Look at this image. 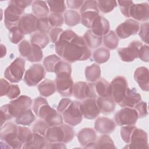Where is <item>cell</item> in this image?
Wrapping results in <instances>:
<instances>
[{"label":"cell","instance_id":"obj_62","mask_svg":"<svg viewBox=\"0 0 149 149\" xmlns=\"http://www.w3.org/2000/svg\"><path fill=\"white\" fill-rule=\"evenodd\" d=\"M10 84L5 79H1V97L6 95Z\"/></svg>","mask_w":149,"mask_h":149},{"label":"cell","instance_id":"obj_15","mask_svg":"<svg viewBox=\"0 0 149 149\" xmlns=\"http://www.w3.org/2000/svg\"><path fill=\"white\" fill-rule=\"evenodd\" d=\"M80 109L83 116L87 119H93L100 113L96 98H86L80 104Z\"/></svg>","mask_w":149,"mask_h":149},{"label":"cell","instance_id":"obj_60","mask_svg":"<svg viewBox=\"0 0 149 149\" xmlns=\"http://www.w3.org/2000/svg\"><path fill=\"white\" fill-rule=\"evenodd\" d=\"M98 97L95 88V83H87L86 91V98H97Z\"/></svg>","mask_w":149,"mask_h":149},{"label":"cell","instance_id":"obj_27","mask_svg":"<svg viewBox=\"0 0 149 149\" xmlns=\"http://www.w3.org/2000/svg\"><path fill=\"white\" fill-rule=\"evenodd\" d=\"M47 141L45 136L33 132L30 139L24 144L23 148H45Z\"/></svg>","mask_w":149,"mask_h":149},{"label":"cell","instance_id":"obj_8","mask_svg":"<svg viewBox=\"0 0 149 149\" xmlns=\"http://www.w3.org/2000/svg\"><path fill=\"white\" fill-rule=\"evenodd\" d=\"M127 87L126 79L122 76H116L110 83V97L118 104L122 100Z\"/></svg>","mask_w":149,"mask_h":149},{"label":"cell","instance_id":"obj_1","mask_svg":"<svg viewBox=\"0 0 149 149\" xmlns=\"http://www.w3.org/2000/svg\"><path fill=\"white\" fill-rule=\"evenodd\" d=\"M91 52L83 37L77 35L65 47L61 57L69 63L86 61L91 56Z\"/></svg>","mask_w":149,"mask_h":149},{"label":"cell","instance_id":"obj_43","mask_svg":"<svg viewBox=\"0 0 149 149\" xmlns=\"http://www.w3.org/2000/svg\"><path fill=\"white\" fill-rule=\"evenodd\" d=\"M43 58V52L39 47L31 44V49L29 56L26 58L30 62H40Z\"/></svg>","mask_w":149,"mask_h":149},{"label":"cell","instance_id":"obj_4","mask_svg":"<svg viewBox=\"0 0 149 149\" xmlns=\"http://www.w3.org/2000/svg\"><path fill=\"white\" fill-rule=\"evenodd\" d=\"M99 15V9L96 1H84L80 9L81 22L87 28L91 29L94 20Z\"/></svg>","mask_w":149,"mask_h":149},{"label":"cell","instance_id":"obj_42","mask_svg":"<svg viewBox=\"0 0 149 149\" xmlns=\"http://www.w3.org/2000/svg\"><path fill=\"white\" fill-rule=\"evenodd\" d=\"M97 6L98 9L104 13H109L113 10L117 6V1L113 0L98 1Z\"/></svg>","mask_w":149,"mask_h":149},{"label":"cell","instance_id":"obj_41","mask_svg":"<svg viewBox=\"0 0 149 149\" xmlns=\"http://www.w3.org/2000/svg\"><path fill=\"white\" fill-rule=\"evenodd\" d=\"M32 134V132L28 127L17 126V138L22 144H24L30 139Z\"/></svg>","mask_w":149,"mask_h":149},{"label":"cell","instance_id":"obj_13","mask_svg":"<svg viewBox=\"0 0 149 149\" xmlns=\"http://www.w3.org/2000/svg\"><path fill=\"white\" fill-rule=\"evenodd\" d=\"M143 45L141 42L138 40L132 41L127 47L120 48L118 49V54L123 62H133L138 58L140 48Z\"/></svg>","mask_w":149,"mask_h":149},{"label":"cell","instance_id":"obj_35","mask_svg":"<svg viewBox=\"0 0 149 149\" xmlns=\"http://www.w3.org/2000/svg\"><path fill=\"white\" fill-rule=\"evenodd\" d=\"M92 148H116V147L112 139L105 134L96 140Z\"/></svg>","mask_w":149,"mask_h":149},{"label":"cell","instance_id":"obj_59","mask_svg":"<svg viewBox=\"0 0 149 149\" xmlns=\"http://www.w3.org/2000/svg\"><path fill=\"white\" fill-rule=\"evenodd\" d=\"M72 102V101L69 98H64L61 99L58 105L57 111L60 113H63L69 107Z\"/></svg>","mask_w":149,"mask_h":149},{"label":"cell","instance_id":"obj_16","mask_svg":"<svg viewBox=\"0 0 149 149\" xmlns=\"http://www.w3.org/2000/svg\"><path fill=\"white\" fill-rule=\"evenodd\" d=\"M129 148H148L147 133L143 129L136 128L133 132L130 141L126 147Z\"/></svg>","mask_w":149,"mask_h":149},{"label":"cell","instance_id":"obj_38","mask_svg":"<svg viewBox=\"0 0 149 149\" xmlns=\"http://www.w3.org/2000/svg\"><path fill=\"white\" fill-rule=\"evenodd\" d=\"M103 42L107 48L109 49H114L118 45L119 38L113 31H109L104 36Z\"/></svg>","mask_w":149,"mask_h":149},{"label":"cell","instance_id":"obj_30","mask_svg":"<svg viewBox=\"0 0 149 149\" xmlns=\"http://www.w3.org/2000/svg\"><path fill=\"white\" fill-rule=\"evenodd\" d=\"M95 91L100 97H110V83L105 79H99L95 83Z\"/></svg>","mask_w":149,"mask_h":149},{"label":"cell","instance_id":"obj_46","mask_svg":"<svg viewBox=\"0 0 149 149\" xmlns=\"http://www.w3.org/2000/svg\"><path fill=\"white\" fill-rule=\"evenodd\" d=\"M51 30L48 17H40L37 19L36 22V30L39 32L47 34Z\"/></svg>","mask_w":149,"mask_h":149},{"label":"cell","instance_id":"obj_22","mask_svg":"<svg viewBox=\"0 0 149 149\" xmlns=\"http://www.w3.org/2000/svg\"><path fill=\"white\" fill-rule=\"evenodd\" d=\"M134 79L142 90L148 91L149 72L147 68L144 66L137 68L134 73Z\"/></svg>","mask_w":149,"mask_h":149},{"label":"cell","instance_id":"obj_34","mask_svg":"<svg viewBox=\"0 0 149 149\" xmlns=\"http://www.w3.org/2000/svg\"><path fill=\"white\" fill-rule=\"evenodd\" d=\"M83 37L88 48H95L100 46L102 44V37L94 34L91 30H88Z\"/></svg>","mask_w":149,"mask_h":149},{"label":"cell","instance_id":"obj_48","mask_svg":"<svg viewBox=\"0 0 149 149\" xmlns=\"http://www.w3.org/2000/svg\"><path fill=\"white\" fill-rule=\"evenodd\" d=\"M136 128L134 126H123L120 130V134L122 140L129 144L133 131Z\"/></svg>","mask_w":149,"mask_h":149},{"label":"cell","instance_id":"obj_26","mask_svg":"<svg viewBox=\"0 0 149 149\" xmlns=\"http://www.w3.org/2000/svg\"><path fill=\"white\" fill-rule=\"evenodd\" d=\"M96 102L100 112L104 115L110 114L115 110L116 103L111 97H98Z\"/></svg>","mask_w":149,"mask_h":149},{"label":"cell","instance_id":"obj_56","mask_svg":"<svg viewBox=\"0 0 149 149\" xmlns=\"http://www.w3.org/2000/svg\"><path fill=\"white\" fill-rule=\"evenodd\" d=\"M63 30L59 27H53L49 31V36L51 41L53 43L56 44L59 40L62 33L63 32Z\"/></svg>","mask_w":149,"mask_h":149},{"label":"cell","instance_id":"obj_19","mask_svg":"<svg viewBox=\"0 0 149 149\" xmlns=\"http://www.w3.org/2000/svg\"><path fill=\"white\" fill-rule=\"evenodd\" d=\"M77 137L80 145L87 148H92L97 140V134L95 130L90 127H85L80 130Z\"/></svg>","mask_w":149,"mask_h":149},{"label":"cell","instance_id":"obj_2","mask_svg":"<svg viewBox=\"0 0 149 149\" xmlns=\"http://www.w3.org/2000/svg\"><path fill=\"white\" fill-rule=\"evenodd\" d=\"M75 132L73 129L66 124L51 126L47 130L45 138L49 143H63L71 141L74 138Z\"/></svg>","mask_w":149,"mask_h":149},{"label":"cell","instance_id":"obj_18","mask_svg":"<svg viewBox=\"0 0 149 149\" xmlns=\"http://www.w3.org/2000/svg\"><path fill=\"white\" fill-rule=\"evenodd\" d=\"M37 17L31 13H25L20 17L17 27L24 34H31L36 31Z\"/></svg>","mask_w":149,"mask_h":149},{"label":"cell","instance_id":"obj_5","mask_svg":"<svg viewBox=\"0 0 149 149\" xmlns=\"http://www.w3.org/2000/svg\"><path fill=\"white\" fill-rule=\"evenodd\" d=\"M25 71V60L22 58L15 59L4 72V77L10 83H17L23 78Z\"/></svg>","mask_w":149,"mask_h":149},{"label":"cell","instance_id":"obj_55","mask_svg":"<svg viewBox=\"0 0 149 149\" xmlns=\"http://www.w3.org/2000/svg\"><path fill=\"white\" fill-rule=\"evenodd\" d=\"M140 31L139 33V36L143 42L148 44V22H144L141 24L140 27Z\"/></svg>","mask_w":149,"mask_h":149},{"label":"cell","instance_id":"obj_63","mask_svg":"<svg viewBox=\"0 0 149 149\" xmlns=\"http://www.w3.org/2000/svg\"><path fill=\"white\" fill-rule=\"evenodd\" d=\"M66 146L63 143L47 142L45 148H66Z\"/></svg>","mask_w":149,"mask_h":149},{"label":"cell","instance_id":"obj_29","mask_svg":"<svg viewBox=\"0 0 149 149\" xmlns=\"http://www.w3.org/2000/svg\"><path fill=\"white\" fill-rule=\"evenodd\" d=\"M32 11L34 15L38 18L47 17L49 14V8L44 1H34L32 3Z\"/></svg>","mask_w":149,"mask_h":149},{"label":"cell","instance_id":"obj_11","mask_svg":"<svg viewBox=\"0 0 149 149\" xmlns=\"http://www.w3.org/2000/svg\"><path fill=\"white\" fill-rule=\"evenodd\" d=\"M80 102L73 101L69 107L62 113L64 121L68 125L75 126L79 124L83 119V115L80 109Z\"/></svg>","mask_w":149,"mask_h":149},{"label":"cell","instance_id":"obj_49","mask_svg":"<svg viewBox=\"0 0 149 149\" xmlns=\"http://www.w3.org/2000/svg\"><path fill=\"white\" fill-rule=\"evenodd\" d=\"M49 127V126L44 120H38L34 124L32 130L34 133H37L45 136V133Z\"/></svg>","mask_w":149,"mask_h":149},{"label":"cell","instance_id":"obj_51","mask_svg":"<svg viewBox=\"0 0 149 149\" xmlns=\"http://www.w3.org/2000/svg\"><path fill=\"white\" fill-rule=\"evenodd\" d=\"M0 116H1V125L3 126V123L10 119H11L13 116L9 109V104H6L1 107L0 110Z\"/></svg>","mask_w":149,"mask_h":149},{"label":"cell","instance_id":"obj_47","mask_svg":"<svg viewBox=\"0 0 149 149\" xmlns=\"http://www.w3.org/2000/svg\"><path fill=\"white\" fill-rule=\"evenodd\" d=\"M48 18L50 26L53 27H59L63 24L64 18L61 13H51Z\"/></svg>","mask_w":149,"mask_h":149},{"label":"cell","instance_id":"obj_45","mask_svg":"<svg viewBox=\"0 0 149 149\" xmlns=\"http://www.w3.org/2000/svg\"><path fill=\"white\" fill-rule=\"evenodd\" d=\"M24 34L19 29L17 26L9 30V38L13 44H17L24 38Z\"/></svg>","mask_w":149,"mask_h":149},{"label":"cell","instance_id":"obj_61","mask_svg":"<svg viewBox=\"0 0 149 149\" xmlns=\"http://www.w3.org/2000/svg\"><path fill=\"white\" fill-rule=\"evenodd\" d=\"M69 8L72 9H78L82 6L84 1L83 0H68L66 1Z\"/></svg>","mask_w":149,"mask_h":149},{"label":"cell","instance_id":"obj_12","mask_svg":"<svg viewBox=\"0 0 149 149\" xmlns=\"http://www.w3.org/2000/svg\"><path fill=\"white\" fill-rule=\"evenodd\" d=\"M140 30V23L134 19H127L118 26L115 29V33L118 37L121 39L136 34Z\"/></svg>","mask_w":149,"mask_h":149},{"label":"cell","instance_id":"obj_23","mask_svg":"<svg viewBox=\"0 0 149 149\" xmlns=\"http://www.w3.org/2000/svg\"><path fill=\"white\" fill-rule=\"evenodd\" d=\"M115 123L111 119L102 117L96 119L94 123V129L98 133L110 134L115 130Z\"/></svg>","mask_w":149,"mask_h":149},{"label":"cell","instance_id":"obj_24","mask_svg":"<svg viewBox=\"0 0 149 149\" xmlns=\"http://www.w3.org/2000/svg\"><path fill=\"white\" fill-rule=\"evenodd\" d=\"M77 34L72 30L68 29L62 33L59 40L55 44V50L56 54L61 56H62L63 50L65 47L67 45L68 42H69L71 40H72Z\"/></svg>","mask_w":149,"mask_h":149},{"label":"cell","instance_id":"obj_20","mask_svg":"<svg viewBox=\"0 0 149 149\" xmlns=\"http://www.w3.org/2000/svg\"><path fill=\"white\" fill-rule=\"evenodd\" d=\"M109 21L104 16L99 15L94 20L91 27V31L94 34L102 37L109 31Z\"/></svg>","mask_w":149,"mask_h":149},{"label":"cell","instance_id":"obj_6","mask_svg":"<svg viewBox=\"0 0 149 149\" xmlns=\"http://www.w3.org/2000/svg\"><path fill=\"white\" fill-rule=\"evenodd\" d=\"M24 11V9L19 6L14 0L9 2L8 7L4 11V24L8 30L17 26Z\"/></svg>","mask_w":149,"mask_h":149},{"label":"cell","instance_id":"obj_52","mask_svg":"<svg viewBox=\"0 0 149 149\" xmlns=\"http://www.w3.org/2000/svg\"><path fill=\"white\" fill-rule=\"evenodd\" d=\"M133 108L137 111L139 118H144L148 115L147 104L144 101H140L133 107Z\"/></svg>","mask_w":149,"mask_h":149},{"label":"cell","instance_id":"obj_33","mask_svg":"<svg viewBox=\"0 0 149 149\" xmlns=\"http://www.w3.org/2000/svg\"><path fill=\"white\" fill-rule=\"evenodd\" d=\"M30 41L31 44L37 45L40 48L42 49L48 45L49 42V39L47 34L37 31L31 36Z\"/></svg>","mask_w":149,"mask_h":149},{"label":"cell","instance_id":"obj_44","mask_svg":"<svg viewBox=\"0 0 149 149\" xmlns=\"http://www.w3.org/2000/svg\"><path fill=\"white\" fill-rule=\"evenodd\" d=\"M47 3L48 4L49 10L51 13H62L66 10L65 2L64 1H48Z\"/></svg>","mask_w":149,"mask_h":149},{"label":"cell","instance_id":"obj_64","mask_svg":"<svg viewBox=\"0 0 149 149\" xmlns=\"http://www.w3.org/2000/svg\"><path fill=\"white\" fill-rule=\"evenodd\" d=\"M1 58H2L3 57H4L6 55V47L3 44H1Z\"/></svg>","mask_w":149,"mask_h":149},{"label":"cell","instance_id":"obj_14","mask_svg":"<svg viewBox=\"0 0 149 149\" xmlns=\"http://www.w3.org/2000/svg\"><path fill=\"white\" fill-rule=\"evenodd\" d=\"M31 105V98L27 95H23L11 101L9 104V107L13 118H16L22 112L29 109Z\"/></svg>","mask_w":149,"mask_h":149},{"label":"cell","instance_id":"obj_40","mask_svg":"<svg viewBox=\"0 0 149 149\" xmlns=\"http://www.w3.org/2000/svg\"><path fill=\"white\" fill-rule=\"evenodd\" d=\"M61 61V58L55 54L49 55L44 59L43 65L47 72H54V69L56 65Z\"/></svg>","mask_w":149,"mask_h":149},{"label":"cell","instance_id":"obj_7","mask_svg":"<svg viewBox=\"0 0 149 149\" xmlns=\"http://www.w3.org/2000/svg\"><path fill=\"white\" fill-rule=\"evenodd\" d=\"M55 82L56 90L61 96L68 97L72 95L74 83L70 73L60 72L56 74Z\"/></svg>","mask_w":149,"mask_h":149},{"label":"cell","instance_id":"obj_54","mask_svg":"<svg viewBox=\"0 0 149 149\" xmlns=\"http://www.w3.org/2000/svg\"><path fill=\"white\" fill-rule=\"evenodd\" d=\"M117 2L120 6V11L123 16L126 17H129V10L130 6L134 3L132 1H118Z\"/></svg>","mask_w":149,"mask_h":149},{"label":"cell","instance_id":"obj_25","mask_svg":"<svg viewBox=\"0 0 149 149\" xmlns=\"http://www.w3.org/2000/svg\"><path fill=\"white\" fill-rule=\"evenodd\" d=\"M49 127L58 126L63 123V118L61 113L50 107L44 114L42 119Z\"/></svg>","mask_w":149,"mask_h":149},{"label":"cell","instance_id":"obj_10","mask_svg":"<svg viewBox=\"0 0 149 149\" xmlns=\"http://www.w3.org/2000/svg\"><path fill=\"white\" fill-rule=\"evenodd\" d=\"M45 76V70L41 64L32 65L26 72L23 80L28 86H37Z\"/></svg>","mask_w":149,"mask_h":149},{"label":"cell","instance_id":"obj_37","mask_svg":"<svg viewBox=\"0 0 149 149\" xmlns=\"http://www.w3.org/2000/svg\"><path fill=\"white\" fill-rule=\"evenodd\" d=\"M110 58V52L107 48H98L93 54L94 61L98 64H101L107 62Z\"/></svg>","mask_w":149,"mask_h":149},{"label":"cell","instance_id":"obj_36","mask_svg":"<svg viewBox=\"0 0 149 149\" xmlns=\"http://www.w3.org/2000/svg\"><path fill=\"white\" fill-rule=\"evenodd\" d=\"M64 20L69 26H74L81 22L80 15L74 10H68L64 13Z\"/></svg>","mask_w":149,"mask_h":149},{"label":"cell","instance_id":"obj_53","mask_svg":"<svg viewBox=\"0 0 149 149\" xmlns=\"http://www.w3.org/2000/svg\"><path fill=\"white\" fill-rule=\"evenodd\" d=\"M54 72L55 74L60 72H68L71 73L72 68L69 63L65 61H61L56 65L54 69Z\"/></svg>","mask_w":149,"mask_h":149},{"label":"cell","instance_id":"obj_39","mask_svg":"<svg viewBox=\"0 0 149 149\" xmlns=\"http://www.w3.org/2000/svg\"><path fill=\"white\" fill-rule=\"evenodd\" d=\"M87 83L84 81H78L74 84L73 94L75 98L79 100H84L86 98Z\"/></svg>","mask_w":149,"mask_h":149},{"label":"cell","instance_id":"obj_9","mask_svg":"<svg viewBox=\"0 0 149 149\" xmlns=\"http://www.w3.org/2000/svg\"><path fill=\"white\" fill-rule=\"evenodd\" d=\"M139 118L138 113L133 108L123 107L114 116L115 123L120 126H134Z\"/></svg>","mask_w":149,"mask_h":149},{"label":"cell","instance_id":"obj_58","mask_svg":"<svg viewBox=\"0 0 149 149\" xmlns=\"http://www.w3.org/2000/svg\"><path fill=\"white\" fill-rule=\"evenodd\" d=\"M138 58L142 61L148 62L149 61V47L147 45H143L139 52Z\"/></svg>","mask_w":149,"mask_h":149},{"label":"cell","instance_id":"obj_28","mask_svg":"<svg viewBox=\"0 0 149 149\" xmlns=\"http://www.w3.org/2000/svg\"><path fill=\"white\" fill-rule=\"evenodd\" d=\"M40 94L45 97L52 95L56 91V84L53 80L45 79L38 86Z\"/></svg>","mask_w":149,"mask_h":149},{"label":"cell","instance_id":"obj_50","mask_svg":"<svg viewBox=\"0 0 149 149\" xmlns=\"http://www.w3.org/2000/svg\"><path fill=\"white\" fill-rule=\"evenodd\" d=\"M18 49L20 55L27 58L29 56L31 52V44L27 40H23L19 44Z\"/></svg>","mask_w":149,"mask_h":149},{"label":"cell","instance_id":"obj_57","mask_svg":"<svg viewBox=\"0 0 149 149\" xmlns=\"http://www.w3.org/2000/svg\"><path fill=\"white\" fill-rule=\"evenodd\" d=\"M20 94V90L19 86L17 84H10L6 95L9 99H14L17 98Z\"/></svg>","mask_w":149,"mask_h":149},{"label":"cell","instance_id":"obj_21","mask_svg":"<svg viewBox=\"0 0 149 149\" xmlns=\"http://www.w3.org/2000/svg\"><path fill=\"white\" fill-rule=\"evenodd\" d=\"M141 100V95L134 88L127 87L122 100L118 104L121 107L133 108Z\"/></svg>","mask_w":149,"mask_h":149},{"label":"cell","instance_id":"obj_3","mask_svg":"<svg viewBox=\"0 0 149 149\" xmlns=\"http://www.w3.org/2000/svg\"><path fill=\"white\" fill-rule=\"evenodd\" d=\"M17 126L12 122H7L1 126L0 138L5 144V148L19 149L23 145L17 138Z\"/></svg>","mask_w":149,"mask_h":149},{"label":"cell","instance_id":"obj_17","mask_svg":"<svg viewBox=\"0 0 149 149\" xmlns=\"http://www.w3.org/2000/svg\"><path fill=\"white\" fill-rule=\"evenodd\" d=\"M129 17L140 22L148 21L149 19V5L147 2L133 3L130 8Z\"/></svg>","mask_w":149,"mask_h":149},{"label":"cell","instance_id":"obj_32","mask_svg":"<svg viewBox=\"0 0 149 149\" xmlns=\"http://www.w3.org/2000/svg\"><path fill=\"white\" fill-rule=\"evenodd\" d=\"M85 76L87 81L95 82L97 81L101 76V68L98 64H92L85 69Z\"/></svg>","mask_w":149,"mask_h":149},{"label":"cell","instance_id":"obj_31","mask_svg":"<svg viewBox=\"0 0 149 149\" xmlns=\"http://www.w3.org/2000/svg\"><path fill=\"white\" fill-rule=\"evenodd\" d=\"M36 119V116L30 108L26 109L20 113L16 118L17 124L23 126H29Z\"/></svg>","mask_w":149,"mask_h":149}]
</instances>
